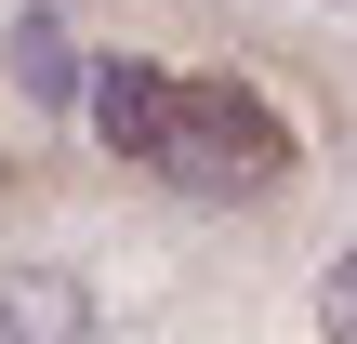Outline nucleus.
I'll return each instance as SVG.
<instances>
[{
    "label": "nucleus",
    "instance_id": "obj_1",
    "mask_svg": "<svg viewBox=\"0 0 357 344\" xmlns=\"http://www.w3.org/2000/svg\"><path fill=\"white\" fill-rule=\"evenodd\" d=\"M146 159H159L185 199H265V186L291 172V119H278L265 93H238V80H172Z\"/></svg>",
    "mask_w": 357,
    "mask_h": 344
},
{
    "label": "nucleus",
    "instance_id": "obj_2",
    "mask_svg": "<svg viewBox=\"0 0 357 344\" xmlns=\"http://www.w3.org/2000/svg\"><path fill=\"white\" fill-rule=\"evenodd\" d=\"M79 331H93L79 278H53V265H13L0 278V344H79Z\"/></svg>",
    "mask_w": 357,
    "mask_h": 344
},
{
    "label": "nucleus",
    "instance_id": "obj_3",
    "mask_svg": "<svg viewBox=\"0 0 357 344\" xmlns=\"http://www.w3.org/2000/svg\"><path fill=\"white\" fill-rule=\"evenodd\" d=\"M79 93H93V133H106L119 159H146V146H159V106H172V80H159V66H93Z\"/></svg>",
    "mask_w": 357,
    "mask_h": 344
},
{
    "label": "nucleus",
    "instance_id": "obj_4",
    "mask_svg": "<svg viewBox=\"0 0 357 344\" xmlns=\"http://www.w3.org/2000/svg\"><path fill=\"white\" fill-rule=\"evenodd\" d=\"M13 66H26V93H79V66H66V40H53V13H26Z\"/></svg>",
    "mask_w": 357,
    "mask_h": 344
},
{
    "label": "nucleus",
    "instance_id": "obj_5",
    "mask_svg": "<svg viewBox=\"0 0 357 344\" xmlns=\"http://www.w3.org/2000/svg\"><path fill=\"white\" fill-rule=\"evenodd\" d=\"M318 331H331V344H357V252L318 278Z\"/></svg>",
    "mask_w": 357,
    "mask_h": 344
}]
</instances>
